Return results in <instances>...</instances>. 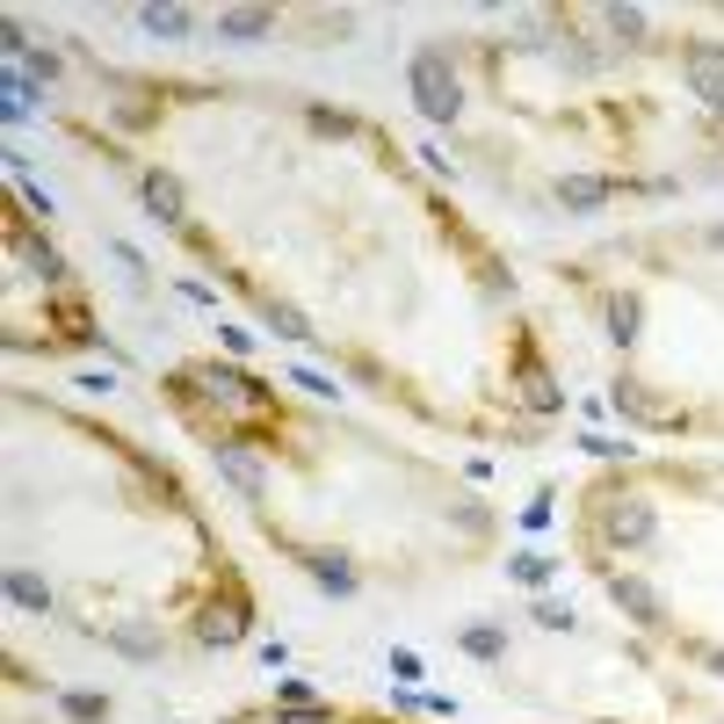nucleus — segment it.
I'll list each match as a JSON object with an SVG mask.
<instances>
[{
  "mask_svg": "<svg viewBox=\"0 0 724 724\" xmlns=\"http://www.w3.org/2000/svg\"><path fill=\"white\" fill-rule=\"evenodd\" d=\"M414 109L428 123H457V117H464V80H457L449 44H420V52H414Z\"/></svg>",
  "mask_w": 724,
  "mask_h": 724,
  "instance_id": "1",
  "label": "nucleus"
},
{
  "mask_svg": "<svg viewBox=\"0 0 724 724\" xmlns=\"http://www.w3.org/2000/svg\"><path fill=\"white\" fill-rule=\"evenodd\" d=\"M8 602H15V608H30V616H44V608H52V586H44V580H36V572H8Z\"/></svg>",
  "mask_w": 724,
  "mask_h": 724,
  "instance_id": "19",
  "label": "nucleus"
},
{
  "mask_svg": "<svg viewBox=\"0 0 724 724\" xmlns=\"http://www.w3.org/2000/svg\"><path fill=\"white\" fill-rule=\"evenodd\" d=\"M139 30H153V36H189L196 15H189V8H139Z\"/></svg>",
  "mask_w": 724,
  "mask_h": 724,
  "instance_id": "20",
  "label": "nucleus"
},
{
  "mask_svg": "<svg viewBox=\"0 0 724 724\" xmlns=\"http://www.w3.org/2000/svg\"><path fill=\"white\" fill-rule=\"evenodd\" d=\"M392 673H398V681H420L428 667H420V652H406V645H392Z\"/></svg>",
  "mask_w": 724,
  "mask_h": 724,
  "instance_id": "27",
  "label": "nucleus"
},
{
  "mask_svg": "<svg viewBox=\"0 0 724 724\" xmlns=\"http://www.w3.org/2000/svg\"><path fill=\"white\" fill-rule=\"evenodd\" d=\"M703 659H710V673H724V645H710V652H703Z\"/></svg>",
  "mask_w": 724,
  "mask_h": 724,
  "instance_id": "29",
  "label": "nucleus"
},
{
  "mask_svg": "<svg viewBox=\"0 0 724 724\" xmlns=\"http://www.w3.org/2000/svg\"><path fill=\"white\" fill-rule=\"evenodd\" d=\"M22 73H30V80H36V87H52V80H58V73H66V58H58V52H52V44H44V52H30V58H22Z\"/></svg>",
  "mask_w": 724,
  "mask_h": 724,
  "instance_id": "25",
  "label": "nucleus"
},
{
  "mask_svg": "<svg viewBox=\"0 0 724 724\" xmlns=\"http://www.w3.org/2000/svg\"><path fill=\"white\" fill-rule=\"evenodd\" d=\"M0 109H8V123H30L36 117V80L22 66H8V80H0Z\"/></svg>",
  "mask_w": 724,
  "mask_h": 724,
  "instance_id": "14",
  "label": "nucleus"
},
{
  "mask_svg": "<svg viewBox=\"0 0 724 724\" xmlns=\"http://www.w3.org/2000/svg\"><path fill=\"white\" fill-rule=\"evenodd\" d=\"M102 638L117 645V652H131V659H160V645H167L160 630H145V623H109Z\"/></svg>",
  "mask_w": 724,
  "mask_h": 724,
  "instance_id": "16",
  "label": "nucleus"
},
{
  "mask_svg": "<svg viewBox=\"0 0 724 724\" xmlns=\"http://www.w3.org/2000/svg\"><path fill=\"white\" fill-rule=\"evenodd\" d=\"M305 123L319 131V139H362V131H370L362 117H348V109H327V102H311V109H305Z\"/></svg>",
  "mask_w": 724,
  "mask_h": 724,
  "instance_id": "17",
  "label": "nucleus"
},
{
  "mask_svg": "<svg viewBox=\"0 0 724 724\" xmlns=\"http://www.w3.org/2000/svg\"><path fill=\"white\" fill-rule=\"evenodd\" d=\"M681 80H689L710 109H724V52H717V44H703V36L681 44Z\"/></svg>",
  "mask_w": 724,
  "mask_h": 724,
  "instance_id": "5",
  "label": "nucleus"
},
{
  "mask_svg": "<svg viewBox=\"0 0 724 724\" xmlns=\"http://www.w3.org/2000/svg\"><path fill=\"white\" fill-rule=\"evenodd\" d=\"M246 638V594L232 586L224 602H210L204 616H196V645H210V652H224V645H240Z\"/></svg>",
  "mask_w": 724,
  "mask_h": 724,
  "instance_id": "4",
  "label": "nucleus"
},
{
  "mask_svg": "<svg viewBox=\"0 0 724 724\" xmlns=\"http://www.w3.org/2000/svg\"><path fill=\"white\" fill-rule=\"evenodd\" d=\"M210 457H218V471H224L232 485H240L246 501H261V493H268V464L254 457V442H240V435H232V442H218Z\"/></svg>",
  "mask_w": 724,
  "mask_h": 724,
  "instance_id": "6",
  "label": "nucleus"
},
{
  "mask_svg": "<svg viewBox=\"0 0 724 724\" xmlns=\"http://www.w3.org/2000/svg\"><path fill=\"white\" fill-rule=\"evenodd\" d=\"M515 392L529 398L536 414H558V406H566V392H558V384H551V370H544V362H536V355H522V377H515Z\"/></svg>",
  "mask_w": 724,
  "mask_h": 724,
  "instance_id": "11",
  "label": "nucleus"
},
{
  "mask_svg": "<svg viewBox=\"0 0 724 724\" xmlns=\"http://www.w3.org/2000/svg\"><path fill=\"white\" fill-rule=\"evenodd\" d=\"M608 398H616V406H623V420H638V428H689V420L673 414L667 398H652L638 377H616V392H608Z\"/></svg>",
  "mask_w": 724,
  "mask_h": 724,
  "instance_id": "7",
  "label": "nucleus"
},
{
  "mask_svg": "<svg viewBox=\"0 0 724 724\" xmlns=\"http://www.w3.org/2000/svg\"><path fill=\"white\" fill-rule=\"evenodd\" d=\"M580 449H594V457H630V442H616V435H580Z\"/></svg>",
  "mask_w": 724,
  "mask_h": 724,
  "instance_id": "28",
  "label": "nucleus"
},
{
  "mask_svg": "<svg viewBox=\"0 0 724 724\" xmlns=\"http://www.w3.org/2000/svg\"><path fill=\"white\" fill-rule=\"evenodd\" d=\"M710 246H724V224H710Z\"/></svg>",
  "mask_w": 724,
  "mask_h": 724,
  "instance_id": "30",
  "label": "nucleus"
},
{
  "mask_svg": "<svg viewBox=\"0 0 724 724\" xmlns=\"http://www.w3.org/2000/svg\"><path fill=\"white\" fill-rule=\"evenodd\" d=\"M608 196H616L608 174H558V204H566V210H602Z\"/></svg>",
  "mask_w": 724,
  "mask_h": 724,
  "instance_id": "10",
  "label": "nucleus"
},
{
  "mask_svg": "<svg viewBox=\"0 0 724 724\" xmlns=\"http://www.w3.org/2000/svg\"><path fill=\"white\" fill-rule=\"evenodd\" d=\"M276 30V8H218V36H268Z\"/></svg>",
  "mask_w": 724,
  "mask_h": 724,
  "instance_id": "13",
  "label": "nucleus"
},
{
  "mask_svg": "<svg viewBox=\"0 0 724 724\" xmlns=\"http://www.w3.org/2000/svg\"><path fill=\"white\" fill-rule=\"evenodd\" d=\"M290 558H297V566H305L319 586H327V594H355V586H362V580H355V566H348L341 551H290Z\"/></svg>",
  "mask_w": 724,
  "mask_h": 724,
  "instance_id": "9",
  "label": "nucleus"
},
{
  "mask_svg": "<svg viewBox=\"0 0 724 724\" xmlns=\"http://www.w3.org/2000/svg\"><path fill=\"white\" fill-rule=\"evenodd\" d=\"M558 572V558H507V580H522V586H544Z\"/></svg>",
  "mask_w": 724,
  "mask_h": 724,
  "instance_id": "23",
  "label": "nucleus"
},
{
  "mask_svg": "<svg viewBox=\"0 0 724 724\" xmlns=\"http://www.w3.org/2000/svg\"><path fill=\"white\" fill-rule=\"evenodd\" d=\"M8 240H15V254H30V268H36V276H44V283H66V254H58L52 240H30L22 224H15V232H8Z\"/></svg>",
  "mask_w": 724,
  "mask_h": 724,
  "instance_id": "12",
  "label": "nucleus"
},
{
  "mask_svg": "<svg viewBox=\"0 0 724 724\" xmlns=\"http://www.w3.org/2000/svg\"><path fill=\"white\" fill-rule=\"evenodd\" d=\"M638 297H630V290H623V297H608V341H616V348H630V341H638V327H645V319H638Z\"/></svg>",
  "mask_w": 724,
  "mask_h": 724,
  "instance_id": "18",
  "label": "nucleus"
},
{
  "mask_svg": "<svg viewBox=\"0 0 724 724\" xmlns=\"http://www.w3.org/2000/svg\"><path fill=\"white\" fill-rule=\"evenodd\" d=\"M464 652H479V659H507V630H493V623H471V630H464Z\"/></svg>",
  "mask_w": 724,
  "mask_h": 724,
  "instance_id": "21",
  "label": "nucleus"
},
{
  "mask_svg": "<svg viewBox=\"0 0 724 724\" xmlns=\"http://www.w3.org/2000/svg\"><path fill=\"white\" fill-rule=\"evenodd\" d=\"M189 377H196V392H204L232 428H240V414H261V406H268V384L246 377L240 362H204V370H189Z\"/></svg>",
  "mask_w": 724,
  "mask_h": 724,
  "instance_id": "2",
  "label": "nucleus"
},
{
  "mask_svg": "<svg viewBox=\"0 0 724 724\" xmlns=\"http://www.w3.org/2000/svg\"><path fill=\"white\" fill-rule=\"evenodd\" d=\"M536 623H544V630H572V608L566 602H536Z\"/></svg>",
  "mask_w": 724,
  "mask_h": 724,
  "instance_id": "26",
  "label": "nucleus"
},
{
  "mask_svg": "<svg viewBox=\"0 0 724 724\" xmlns=\"http://www.w3.org/2000/svg\"><path fill=\"white\" fill-rule=\"evenodd\" d=\"M608 602H616V608H623L630 623H645V630H659V623H667V608H659V594H652V586L638 580V572H608Z\"/></svg>",
  "mask_w": 724,
  "mask_h": 724,
  "instance_id": "8",
  "label": "nucleus"
},
{
  "mask_svg": "<svg viewBox=\"0 0 724 724\" xmlns=\"http://www.w3.org/2000/svg\"><path fill=\"white\" fill-rule=\"evenodd\" d=\"M145 210H153L160 224H182V182H174V174H145Z\"/></svg>",
  "mask_w": 724,
  "mask_h": 724,
  "instance_id": "15",
  "label": "nucleus"
},
{
  "mask_svg": "<svg viewBox=\"0 0 724 724\" xmlns=\"http://www.w3.org/2000/svg\"><path fill=\"white\" fill-rule=\"evenodd\" d=\"M58 710H66V717H109V695H95V689H66V695H58Z\"/></svg>",
  "mask_w": 724,
  "mask_h": 724,
  "instance_id": "22",
  "label": "nucleus"
},
{
  "mask_svg": "<svg viewBox=\"0 0 724 724\" xmlns=\"http://www.w3.org/2000/svg\"><path fill=\"white\" fill-rule=\"evenodd\" d=\"M602 22L623 36V44H638V36H645V8H602Z\"/></svg>",
  "mask_w": 724,
  "mask_h": 724,
  "instance_id": "24",
  "label": "nucleus"
},
{
  "mask_svg": "<svg viewBox=\"0 0 724 724\" xmlns=\"http://www.w3.org/2000/svg\"><path fill=\"white\" fill-rule=\"evenodd\" d=\"M594 529L616 544V551H652V536H659V515L645 493H608L602 507H594Z\"/></svg>",
  "mask_w": 724,
  "mask_h": 724,
  "instance_id": "3",
  "label": "nucleus"
}]
</instances>
